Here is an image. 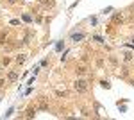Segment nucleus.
<instances>
[{
  "label": "nucleus",
  "instance_id": "nucleus-1",
  "mask_svg": "<svg viewBox=\"0 0 134 120\" xmlns=\"http://www.w3.org/2000/svg\"><path fill=\"white\" fill-rule=\"evenodd\" d=\"M73 88L79 91V93H84V91H88V81H84V79H79V81H75V84H73Z\"/></svg>",
  "mask_w": 134,
  "mask_h": 120
},
{
  "label": "nucleus",
  "instance_id": "nucleus-2",
  "mask_svg": "<svg viewBox=\"0 0 134 120\" xmlns=\"http://www.w3.org/2000/svg\"><path fill=\"white\" fill-rule=\"evenodd\" d=\"M124 20V16H122V13H116L113 16V23H120V22Z\"/></svg>",
  "mask_w": 134,
  "mask_h": 120
},
{
  "label": "nucleus",
  "instance_id": "nucleus-3",
  "mask_svg": "<svg viewBox=\"0 0 134 120\" xmlns=\"http://www.w3.org/2000/svg\"><path fill=\"white\" fill-rule=\"evenodd\" d=\"M7 79H9L11 82H14V81L18 79V72H9V75H7Z\"/></svg>",
  "mask_w": 134,
  "mask_h": 120
},
{
  "label": "nucleus",
  "instance_id": "nucleus-4",
  "mask_svg": "<svg viewBox=\"0 0 134 120\" xmlns=\"http://www.w3.org/2000/svg\"><path fill=\"white\" fill-rule=\"evenodd\" d=\"M84 36H86V34L79 32V34H73V36H72V40H73V41H81V40H84Z\"/></svg>",
  "mask_w": 134,
  "mask_h": 120
},
{
  "label": "nucleus",
  "instance_id": "nucleus-5",
  "mask_svg": "<svg viewBox=\"0 0 134 120\" xmlns=\"http://www.w3.org/2000/svg\"><path fill=\"white\" fill-rule=\"evenodd\" d=\"M25 59H27V56H25V54H20V56L16 58V63H18V65H21V63H23Z\"/></svg>",
  "mask_w": 134,
  "mask_h": 120
},
{
  "label": "nucleus",
  "instance_id": "nucleus-6",
  "mask_svg": "<svg viewBox=\"0 0 134 120\" xmlns=\"http://www.w3.org/2000/svg\"><path fill=\"white\" fill-rule=\"evenodd\" d=\"M23 20H25V22H32V18L29 16V14H23Z\"/></svg>",
  "mask_w": 134,
  "mask_h": 120
},
{
  "label": "nucleus",
  "instance_id": "nucleus-7",
  "mask_svg": "<svg viewBox=\"0 0 134 120\" xmlns=\"http://www.w3.org/2000/svg\"><path fill=\"white\" fill-rule=\"evenodd\" d=\"M102 86H104V88H109V86H111V84H109V82H107V81H102Z\"/></svg>",
  "mask_w": 134,
  "mask_h": 120
},
{
  "label": "nucleus",
  "instance_id": "nucleus-8",
  "mask_svg": "<svg viewBox=\"0 0 134 120\" xmlns=\"http://www.w3.org/2000/svg\"><path fill=\"white\" fill-rule=\"evenodd\" d=\"M7 2H9V4H14V0H7Z\"/></svg>",
  "mask_w": 134,
  "mask_h": 120
}]
</instances>
